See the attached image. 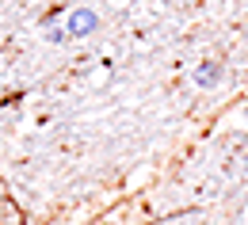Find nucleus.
I'll return each instance as SVG.
<instances>
[{"instance_id":"f03ea898","label":"nucleus","mask_w":248,"mask_h":225,"mask_svg":"<svg viewBox=\"0 0 248 225\" xmlns=\"http://www.w3.org/2000/svg\"><path fill=\"white\" fill-rule=\"evenodd\" d=\"M217 80H221V65L217 61H206V65L195 69V84H199V88H214Z\"/></svg>"},{"instance_id":"f257e3e1","label":"nucleus","mask_w":248,"mask_h":225,"mask_svg":"<svg viewBox=\"0 0 248 225\" xmlns=\"http://www.w3.org/2000/svg\"><path fill=\"white\" fill-rule=\"evenodd\" d=\"M99 27V15H95L92 8H77V12H69L62 23V31H50L54 42H65V38H88V34Z\"/></svg>"}]
</instances>
